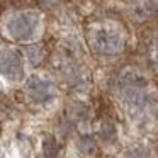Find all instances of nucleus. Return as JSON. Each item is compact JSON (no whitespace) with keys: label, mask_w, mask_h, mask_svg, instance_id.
<instances>
[{"label":"nucleus","mask_w":158,"mask_h":158,"mask_svg":"<svg viewBox=\"0 0 158 158\" xmlns=\"http://www.w3.org/2000/svg\"><path fill=\"white\" fill-rule=\"evenodd\" d=\"M153 55H155V61L158 63V41H156V46H155V49H153Z\"/></svg>","instance_id":"nucleus-7"},{"label":"nucleus","mask_w":158,"mask_h":158,"mask_svg":"<svg viewBox=\"0 0 158 158\" xmlns=\"http://www.w3.org/2000/svg\"><path fill=\"white\" fill-rule=\"evenodd\" d=\"M36 26V17L31 14H19L9 24V31L17 39H26L32 34Z\"/></svg>","instance_id":"nucleus-2"},{"label":"nucleus","mask_w":158,"mask_h":158,"mask_svg":"<svg viewBox=\"0 0 158 158\" xmlns=\"http://www.w3.org/2000/svg\"><path fill=\"white\" fill-rule=\"evenodd\" d=\"M0 73L9 78H19L22 73L21 58L14 51H4L0 53Z\"/></svg>","instance_id":"nucleus-3"},{"label":"nucleus","mask_w":158,"mask_h":158,"mask_svg":"<svg viewBox=\"0 0 158 158\" xmlns=\"http://www.w3.org/2000/svg\"><path fill=\"white\" fill-rule=\"evenodd\" d=\"M119 94L124 106L129 110V114H134V116L144 114V110L150 106L148 94H146V83L138 77H133V75L123 77L119 83Z\"/></svg>","instance_id":"nucleus-1"},{"label":"nucleus","mask_w":158,"mask_h":158,"mask_svg":"<svg viewBox=\"0 0 158 158\" xmlns=\"http://www.w3.org/2000/svg\"><path fill=\"white\" fill-rule=\"evenodd\" d=\"M27 92H29V97H31V100L34 104H43V102H48L49 97L53 95V87L48 82L34 78L29 82Z\"/></svg>","instance_id":"nucleus-5"},{"label":"nucleus","mask_w":158,"mask_h":158,"mask_svg":"<svg viewBox=\"0 0 158 158\" xmlns=\"http://www.w3.org/2000/svg\"><path fill=\"white\" fill-rule=\"evenodd\" d=\"M95 46L99 51L102 53H117L123 48V39L119 38V34L110 31H100L97 34Z\"/></svg>","instance_id":"nucleus-4"},{"label":"nucleus","mask_w":158,"mask_h":158,"mask_svg":"<svg viewBox=\"0 0 158 158\" xmlns=\"http://www.w3.org/2000/svg\"><path fill=\"white\" fill-rule=\"evenodd\" d=\"M56 153H58V144H56V141L53 139V138L46 139L44 141V155L48 158H55Z\"/></svg>","instance_id":"nucleus-6"}]
</instances>
